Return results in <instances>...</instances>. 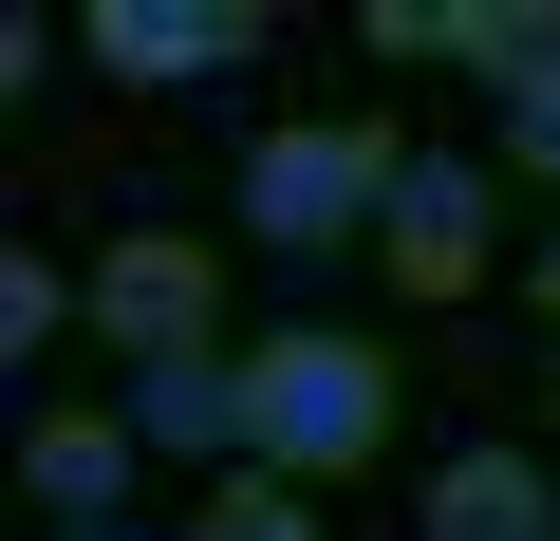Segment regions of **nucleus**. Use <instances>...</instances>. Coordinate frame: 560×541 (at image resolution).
Here are the masks:
<instances>
[{"label":"nucleus","mask_w":560,"mask_h":541,"mask_svg":"<svg viewBox=\"0 0 560 541\" xmlns=\"http://www.w3.org/2000/svg\"><path fill=\"white\" fill-rule=\"evenodd\" d=\"M504 168L560 187V75H504Z\"/></svg>","instance_id":"13"},{"label":"nucleus","mask_w":560,"mask_h":541,"mask_svg":"<svg viewBox=\"0 0 560 541\" xmlns=\"http://www.w3.org/2000/svg\"><path fill=\"white\" fill-rule=\"evenodd\" d=\"M75 281H94V337H113V355H187V337L224 318V281H206V243H187V224H113Z\"/></svg>","instance_id":"4"},{"label":"nucleus","mask_w":560,"mask_h":541,"mask_svg":"<svg viewBox=\"0 0 560 541\" xmlns=\"http://www.w3.org/2000/svg\"><path fill=\"white\" fill-rule=\"evenodd\" d=\"M467 75H486V94H504V75H560V0H504V20H486V57H467Z\"/></svg>","instance_id":"12"},{"label":"nucleus","mask_w":560,"mask_h":541,"mask_svg":"<svg viewBox=\"0 0 560 541\" xmlns=\"http://www.w3.org/2000/svg\"><path fill=\"white\" fill-rule=\"evenodd\" d=\"M411 541H560V485H541V467H504V448H467V467H430Z\"/></svg>","instance_id":"7"},{"label":"nucleus","mask_w":560,"mask_h":541,"mask_svg":"<svg viewBox=\"0 0 560 541\" xmlns=\"http://www.w3.org/2000/svg\"><path fill=\"white\" fill-rule=\"evenodd\" d=\"M374 448H393V355H374V337H337V318L243 337V467L337 485V467H374Z\"/></svg>","instance_id":"1"},{"label":"nucleus","mask_w":560,"mask_h":541,"mask_svg":"<svg viewBox=\"0 0 560 541\" xmlns=\"http://www.w3.org/2000/svg\"><path fill=\"white\" fill-rule=\"evenodd\" d=\"M523 318H560V243H541V261H523Z\"/></svg>","instance_id":"14"},{"label":"nucleus","mask_w":560,"mask_h":541,"mask_svg":"<svg viewBox=\"0 0 560 541\" xmlns=\"http://www.w3.org/2000/svg\"><path fill=\"white\" fill-rule=\"evenodd\" d=\"M131 430H150V467H243V355H131Z\"/></svg>","instance_id":"5"},{"label":"nucleus","mask_w":560,"mask_h":541,"mask_svg":"<svg viewBox=\"0 0 560 541\" xmlns=\"http://www.w3.org/2000/svg\"><path fill=\"white\" fill-rule=\"evenodd\" d=\"M187 541H318V485H300V467H224Z\"/></svg>","instance_id":"9"},{"label":"nucleus","mask_w":560,"mask_h":541,"mask_svg":"<svg viewBox=\"0 0 560 541\" xmlns=\"http://www.w3.org/2000/svg\"><path fill=\"white\" fill-rule=\"evenodd\" d=\"M75 38H94L131 94H168V75H206V0H75Z\"/></svg>","instance_id":"8"},{"label":"nucleus","mask_w":560,"mask_h":541,"mask_svg":"<svg viewBox=\"0 0 560 541\" xmlns=\"http://www.w3.org/2000/svg\"><path fill=\"white\" fill-rule=\"evenodd\" d=\"M57 541H150V522H57Z\"/></svg>","instance_id":"15"},{"label":"nucleus","mask_w":560,"mask_h":541,"mask_svg":"<svg viewBox=\"0 0 560 541\" xmlns=\"http://www.w3.org/2000/svg\"><path fill=\"white\" fill-rule=\"evenodd\" d=\"M486 243H504V150H411L393 205H374L393 299H467V281H486Z\"/></svg>","instance_id":"3"},{"label":"nucleus","mask_w":560,"mask_h":541,"mask_svg":"<svg viewBox=\"0 0 560 541\" xmlns=\"http://www.w3.org/2000/svg\"><path fill=\"white\" fill-rule=\"evenodd\" d=\"M131 467H150V430H131V411H38V430H20L38 522H113V504H131Z\"/></svg>","instance_id":"6"},{"label":"nucleus","mask_w":560,"mask_h":541,"mask_svg":"<svg viewBox=\"0 0 560 541\" xmlns=\"http://www.w3.org/2000/svg\"><path fill=\"white\" fill-rule=\"evenodd\" d=\"M486 20H504V0H355L374 57H486Z\"/></svg>","instance_id":"11"},{"label":"nucleus","mask_w":560,"mask_h":541,"mask_svg":"<svg viewBox=\"0 0 560 541\" xmlns=\"http://www.w3.org/2000/svg\"><path fill=\"white\" fill-rule=\"evenodd\" d=\"M393 131L374 113H300V131H261L243 150V243H280V261H337V243H374V205H393Z\"/></svg>","instance_id":"2"},{"label":"nucleus","mask_w":560,"mask_h":541,"mask_svg":"<svg viewBox=\"0 0 560 541\" xmlns=\"http://www.w3.org/2000/svg\"><path fill=\"white\" fill-rule=\"evenodd\" d=\"M57 337H94V281H57V261L20 243L0 261V355H57Z\"/></svg>","instance_id":"10"}]
</instances>
